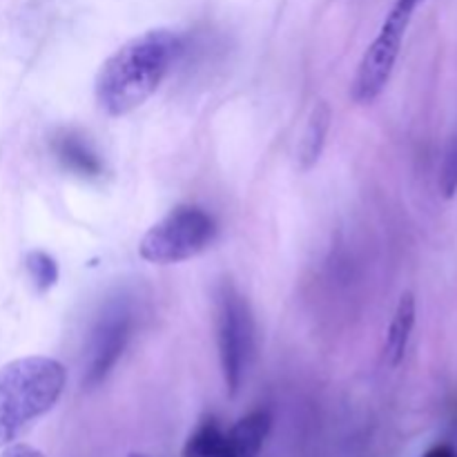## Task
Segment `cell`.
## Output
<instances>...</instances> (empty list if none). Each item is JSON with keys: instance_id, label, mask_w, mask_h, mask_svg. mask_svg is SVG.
Here are the masks:
<instances>
[{"instance_id": "6da1fadb", "label": "cell", "mask_w": 457, "mask_h": 457, "mask_svg": "<svg viewBox=\"0 0 457 457\" xmlns=\"http://www.w3.org/2000/svg\"><path fill=\"white\" fill-rule=\"evenodd\" d=\"M174 31L150 29L120 45L101 65L94 83L96 101L110 116H125L156 92L181 54Z\"/></svg>"}, {"instance_id": "7a4b0ae2", "label": "cell", "mask_w": 457, "mask_h": 457, "mask_svg": "<svg viewBox=\"0 0 457 457\" xmlns=\"http://www.w3.org/2000/svg\"><path fill=\"white\" fill-rule=\"evenodd\" d=\"M65 379V366L52 357H22L0 369V449L56 406Z\"/></svg>"}, {"instance_id": "3957f363", "label": "cell", "mask_w": 457, "mask_h": 457, "mask_svg": "<svg viewBox=\"0 0 457 457\" xmlns=\"http://www.w3.org/2000/svg\"><path fill=\"white\" fill-rule=\"evenodd\" d=\"M217 223L199 205H179L143 235L138 254L150 263H179L205 253Z\"/></svg>"}, {"instance_id": "277c9868", "label": "cell", "mask_w": 457, "mask_h": 457, "mask_svg": "<svg viewBox=\"0 0 457 457\" xmlns=\"http://www.w3.org/2000/svg\"><path fill=\"white\" fill-rule=\"evenodd\" d=\"M418 4L420 0H395L386 21L382 22V29L378 31L375 40L366 49L355 80H353L351 96L355 103L369 105L384 92V87L391 80L393 70H395L406 29H409Z\"/></svg>"}, {"instance_id": "5b68a950", "label": "cell", "mask_w": 457, "mask_h": 457, "mask_svg": "<svg viewBox=\"0 0 457 457\" xmlns=\"http://www.w3.org/2000/svg\"><path fill=\"white\" fill-rule=\"evenodd\" d=\"M253 315L248 302L237 293L235 286L223 284L217 295V344L223 379L230 395H235L244 382L253 353Z\"/></svg>"}, {"instance_id": "8992f818", "label": "cell", "mask_w": 457, "mask_h": 457, "mask_svg": "<svg viewBox=\"0 0 457 457\" xmlns=\"http://www.w3.org/2000/svg\"><path fill=\"white\" fill-rule=\"evenodd\" d=\"M132 312L123 303H112L103 312V317L94 326L92 339H89V355L83 379L85 386H98L110 375L119 357L123 355L129 337H132Z\"/></svg>"}, {"instance_id": "52a82bcc", "label": "cell", "mask_w": 457, "mask_h": 457, "mask_svg": "<svg viewBox=\"0 0 457 457\" xmlns=\"http://www.w3.org/2000/svg\"><path fill=\"white\" fill-rule=\"evenodd\" d=\"M270 431V415L266 411H253L241 418L230 431H223L219 457H257Z\"/></svg>"}, {"instance_id": "ba28073f", "label": "cell", "mask_w": 457, "mask_h": 457, "mask_svg": "<svg viewBox=\"0 0 457 457\" xmlns=\"http://www.w3.org/2000/svg\"><path fill=\"white\" fill-rule=\"evenodd\" d=\"M52 150L56 159L62 163V168L79 174V177L94 179L103 172V163L98 154L76 132H61L58 137H54Z\"/></svg>"}, {"instance_id": "9c48e42d", "label": "cell", "mask_w": 457, "mask_h": 457, "mask_svg": "<svg viewBox=\"0 0 457 457\" xmlns=\"http://www.w3.org/2000/svg\"><path fill=\"white\" fill-rule=\"evenodd\" d=\"M330 119H333V114H330V105L326 101H320L312 107L297 150L299 168L302 170L315 168L317 161H320L326 145V137H328Z\"/></svg>"}, {"instance_id": "30bf717a", "label": "cell", "mask_w": 457, "mask_h": 457, "mask_svg": "<svg viewBox=\"0 0 457 457\" xmlns=\"http://www.w3.org/2000/svg\"><path fill=\"white\" fill-rule=\"evenodd\" d=\"M413 328H415V295L404 293L400 297V303H397L395 315H393L391 320V326H388L386 346H384L386 361L391 366H400L402 360H404Z\"/></svg>"}, {"instance_id": "8fae6325", "label": "cell", "mask_w": 457, "mask_h": 457, "mask_svg": "<svg viewBox=\"0 0 457 457\" xmlns=\"http://www.w3.org/2000/svg\"><path fill=\"white\" fill-rule=\"evenodd\" d=\"M223 442V428L219 427L217 420H204L187 437L183 446V457H219Z\"/></svg>"}, {"instance_id": "7c38bea8", "label": "cell", "mask_w": 457, "mask_h": 457, "mask_svg": "<svg viewBox=\"0 0 457 457\" xmlns=\"http://www.w3.org/2000/svg\"><path fill=\"white\" fill-rule=\"evenodd\" d=\"M27 270H29L36 290H40V293L52 288L58 279L56 262L47 253H40V250H34V253L27 254Z\"/></svg>"}, {"instance_id": "4fadbf2b", "label": "cell", "mask_w": 457, "mask_h": 457, "mask_svg": "<svg viewBox=\"0 0 457 457\" xmlns=\"http://www.w3.org/2000/svg\"><path fill=\"white\" fill-rule=\"evenodd\" d=\"M440 190L445 195V199H453L457 192V137L449 143L445 161H442Z\"/></svg>"}, {"instance_id": "5bb4252c", "label": "cell", "mask_w": 457, "mask_h": 457, "mask_svg": "<svg viewBox=\"0 0 457 457\" xmlns=\"http://www.w3.org/2000/svg\"><path fill=\"white\" fill-rule=\"evenodd\" d=\"M0 457H45L43 453H40L38 449H34V446L29 445H7L4 446V451L0 453Z\"/></svg>"}, {"instance_id": "9a60e30c", "label": "cell", "mask_w": 457, "mask_h": 457, "mask_svg": "<svg viewBox=\"0 0 457 457\" xmlns=\"http://www.w3.org/2000/svg\"><path fill=\"white\" fill-rule=\"evenodd\" d=\"M422 457H457V451L451 445H436L427 451Z\"/></svg>"}, {"instance_id": "2e32d148", "label": "cell", "mask_w": 457, "mask_h": 457, "mask_svg": "<svg viewBox=\"0 0 457 457\" xmlns=\"http://www.w3.org/2000/svg\"><path fill=\"white\" fill-rule=\"evenodd\" d=\"M129 457H145V455H138V453H129Z\"/></svg>"}, {"instance_id": "e0dca14e", "label": "cell", "mask_w": 457, "mask_h": 457, "mask_svg": "<svg viewBox=\"0 0 457 457\" xmlns=\"http://www.w3.org/2000/svg\"><path fill=\"white\" fill-rule=\"evenodd\" d=\"M420 3H422V0H420Z\"/></svg>"}]
</instances>
